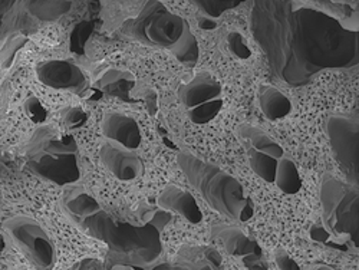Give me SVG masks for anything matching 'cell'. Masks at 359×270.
<instances>
[{
  "label": "cell",
  "instance_id": "obj_28",
  "mask_svg": "<svg viewBox=\"0 0 359 270\" xmlns=\"http://www.w3.org/2000/svg\"><path fill=\"white\" fill-rule=\"evenodd\" d=\"M276 263H278V267L282 270H299V264L283 249H278Z\"/></svg>",
  "mask_w": 359,
  "mask_h": 270
},
{
  "label": "cell",
  "instance_id": "obj_10",
  "mask_svg": "<svg viewBox=\"0 0 359 270\" xmlns=\"http://www.w3.org/2000/svg\"><path fill=\"white\" fill-rule=\"evenodd\" d=\"M238 141L245 147L252 170L266 183H275L283 148L257 127L245 124L237 128Z\"/></svg>",
  "mask_w": 359,
  "mask_h": 270
},
{
  "label": "cell",
  "instance_id": "obj_5",
  "mask_svg": "<svg viewBox=\"0 0 359 270\" xmlns=\"http://www.w3.org/2000/svg\"><path fill=\"white\" fill-rule=\"evenodd\" d=\"M177 163L190 184L217 212L238 222H249L253 217V203L233 175L189 153H180Z\"/></svg>",
  "mask_w": 359,
  "mask_h": 270
},
{
  "label": "cell",
  "instance_id": "obj_13",
  "mask_svg": "<svg viewBox=\"0 0 359 270\" xmlns=\"http://www.w3.org/2000/svg\"><path fill=\"white\" fill-rule=\"evenodd\" d=\"M100 158L107 170L121 182H131L142 174L144 166L140 157L130 149L105 142L100 149Z\"/></svg>",
  "mask_w": 359,
  "mask_h": 270
},
{
  "label": "cell",
  "instance_id": "obj_17",
  "mask_svg": "<svg viewBox=\"0 0 359 270\" xmlns=\"http://www.w3.org/2000/svg\"><path fill=\"white\" fill-rule=\"evenodd\" d=\"M135 85H137V79L130 71L109 68L97 81L95 88H98L102 94L114 97L119 101L135 102L131 97V93L135 88Z\"/></svg>",
  "mask_w": 359,
  "mask_h": 270
},
{
  "label": "cell",
  "instance_id": "obj_6",
  "mask_svg": "<svg viewBox=\"0 0 359 270\" xmlns=\"http://www.w3.org/2000/svg\"><path fill=\"white\" fill-rule=\"evenodd\" d=\"M26 157L27 168L53 184H74L81 178L78 145L72 135H49L48 128H42L29 144Z\"/></svg>",
  "mask_w": 359,
  "mask_h": 270
},
{
  "label": "cell",
  "instance_id": "obj_20",
  "mask_svg": "<svg viewBox=\"0 0 359 270\" xmlns=\"http://www.w3.org/2000/svg\"><path fill=\"white\" fill-rule=\"evenodd\" d=\"M26 8L36 19L42 22H53L71 11L72 2H68V0H34V2H27Z\"/></svg>",
  "mask_w": 359,
  "mask_h": 270
},
{
  "label": "cell",
  "instance_id": "obj_21",
  "mask_svg": "<svg viewBox=\"0 0 359 270\" xmlns=\"http://www.w3.org/2000/svg\"><path fill=\"white\" fill-rule=\"evenodd\" d=\"M275 183L285 194H296L302 189L301 175H299L297 167L290 158H280L275 175Z\"/></svg>",
  "mask_w": 359,
  "mask_h": 270
},
{
  "label": "cell",
  "instance_id": "obj_2",
  "mask_svg": "<svg viewBox=\"0 0 359 270\" xmlns=\"http://www.w3.org/2000/svg\"><path fill=\"white\" fill-rule=\"evenodd\" d=\"M82 229L108 245L109 269H149L163 253L161 233L165 229L157 223L134 226L115 222L102 210L94 216L79 220Z\"/></svg>",
  "mask_w": 359,
  "mask_h": 270
},
{
  "label": "cell",
  "instance_id": "obj_25",
  "mask_svg": "<svg viewBox=\"0 0 359 270\" xmlns=\"http://www.w3.org/2000/svg\"><path fill=\"white\" fill-rule=\"evenodd\" d=\"M25 112L35 124H43L48 118V111L36 97H29L25 102Z\"/></svg>",
  "mask_w": 359,
  "mask_h": 270
},
{
  "label": "cell",
  "instance_id": "obj_4",
  "mask_svg": "<svg viewBox=\"0 0 359 270\" xmlns=\"http://www.w3.org/2000/svg\"><path fill=\"white\" fill-rule=\"evenodd\" d=\"M123 32L145 45L170 50L184 65L193 67L198 61V45L189 23L161 2H147L137 18L124 23Z\"/></svg>",
  "mask_w": 359,
  "mask_h": 270
},
{
  "label": "cell",
  "instance_id": "obj_27",
  "mask_svg": "<svg viewBox=\"0 0 359 270\" xmlns=\"http://www.w3.org/2000/svg\"><path fill=\"white\" fill-rule=\"evenodd\" d=\"M25 42H26V38L18 36L9 45H6L2 49V65H4V68H8L13 62L15 53L25 45Z\"/></svg>",
  "mask_w": 359,
  "mask_h": 270
},
{
  "label": "cell",
  "instance_id": "obj_19",
  "mask_svg": "<svg viewBox=\"0 0 359 270\" xmlns=\"http://www.w3.org/2000/svg\"><path fill=\"white\" fill-rule=\"evenodd\" d=\"M64 204L74 217H79L81 220L94 216L102 210L100 203L93 196H89L82 187H72L65 191Z\"/></svg>",
  "mask_w": 359,
  "mask_h": 270
},
{
  "label": "cell",
  "instance_id": "obj_18",
  "mask_svg": "<svg viewBox=\"0 0 359 270\" xmlns=\"http://www.w3.org/2000/svg\"><path fill=\"white\" fill-rule=\"evenodd\" d=\"M259 102L264 116L271 121H278L292 112L290 100L273 86L263 85L260 88Z\"/></svg>",
  "mask_w": 359,
  "mask_h": 270
},
{
  "label": "cell",
  "instance_id": "obj_24",
  "mask_svg": "<svg viewBox=\"0 0 359 270\" xmlns=\"http://www.w3.org/2000/svg\"><path fill=\"white\" fill-rule=\"evenodd\" d=\"M62 121L68 130L76 131V130H81L86 124L88 115L82 108L71 107V108H67L62 111Z\"/></svg>",
  "mask_w": 359,
  "mask_h": 270
},
{
  "label": "cell",
  "instance_id": "obj_26",
  "mask_svg": "<svg viewBox=\"0 0 359 270\" xmlns=\"http://www.w3.org/2000/svg\"><path fill=\"white\" fill-rule=\"evenodd\" d=\"M227 43L230 52L237 58V59H249L252 55V50L245 39V36L238 32H231L227 36Z\"/></svg>",
  "mask_w": 359,
  "mask_h": 270
},
{
  "label": "cell",
  "instance_id": "obj_29",
  "mask_svg": "<svg viewBox=\"0 0 359 270\" xmlns=\"http://www.w3.org/2000/svg\"><path fill=\"white\" fill-rule=\"evenodd\" d=\"M72 269L74 270H101V269H104V264L98 259L88 257V259L78 262Z\"/></svg>",
  "mask_w": 359,
  "mask_h": 270
},
{
  "label": "cell",
  "instance_id": "obj_1",
  "mask_svg": "<svg viewBox=\"0 0 359 270\" xmlns=\"http://www.w3.org/2000/svg\"><path fill=\"white\" fill-rule=\"evenodd\" d=\"M252 32L273 71L292 86L311 83L325 69L359 64L358 27L304 4L255 2Z\"/></svg>",
  "mask_w": 359,
  "mask_h": 270
},
{
  "label": "cell",
  "instance_id": "obj_9",
  "mask_svg": "<svg viewBox=\"0 0 359 270\" xmlns=\"http://www.w3.org/2000/svg\"><path fill=\"white\" fill-rule=\"evenodd\" d=\"M5 227L12 238L39 269H50L55 264V246L45 229L34 219L16 216L5 222Z\"/></svg>",
  "mask_w": 359,
  "mask_h": 270
},
{
  "label": "cell",
  "instance_id": "obj_22",
  "mask_svg": "<svg viewBox=\"0 0 359 270\" xmlns=\"http://www.w3.org/2000/svg\"><path fill=\"white\" fill-rule=\"evenodd\" d=\"M94 29H95L94 19L81 20L74 26L71 36H69V49L72 53L85 55L86 43H88L89 38H91Z\"/></svg>",
  "mask_w": 359,
  "mask_h": 270
},
{
  "label": "cell",
  "instance_id": "obj_11",
  "mask_svg": "<svg viewBox=\"0 0 359 270\" xmlns=\"http://www.w3.org/2000/svg\"><path fill=\"white\" fill-rule=\"evenodd\" d=\"M213 238L219 240L226 252L238 257L250 270H264L263 253L257 242L249 238L241 229L229 224H216L212 227Z\"/></svg>",
  "mask_w": 359,
  "mask_h": 270
},
{
  "label": "cell",
  "instance_id": "obj_16",
  "mask_svg": "<svg viewBox=\"0 0 359 270\" xmlns=\"http://www.w3.org/2000/svg\"><path fill=\"white\" fill-rule=\"evenodd\" d=\"M222 269L220 253L208 246L184 245L175 256L174 270H219Z\"/></svg>",
  "mask_w": 359,
  "mask_h": 270
},
{
  "label": "cell",
  "instance_id": "obj_3",
  "mask_svg": "<svg viewBox=\"0 0 359 270\" xmlns=\"http://www.w3.org/2000/svg\"><path fill=\"white\" fill-rule=\"evenodd\" d=\"M320 204L323 226L315 224L311 229V237L331 249L356 253L359 237L358 187L326 173L320 184Z\"/></svg>",
  "mask_w": 359,
  "mask_h": 270
},
{
  "label": "cell",
  "instance_id": "obj_30",
  "mask_svg": "<svg viewBox=\"0 0 359 270\" xmlns=\"http://www.w3.org/2000/svg\"><path fill=\"white\" fill-rule=\"evenodd\" d=\"M144 101L147 104L148 112L151 114V115H156L157 111H158V97H157V93L153 91V89H149V91L147 93V95L144 97Z\"/></svg>",
  "mask_w": 359,
  "mask_h": 270
},
{
  "label": "cell",
  "instance_id": "obj_32",
  "mask_svg": "<svg viewBox=\"0 0 359 270\" xmlns=\"http://www.w3.org/2000/svg\"><path fill=\"white\" fill-rule=\"evenodd\" d=\"M149 269H153V270H174V264H170V263L151 264V266H149Z\"/></svg>",
  "mask_w": 359,
  "mask_h": 270
},
{
  "label": "cell",
  "instance_id": "obj_12",
  "mask_svg": "<svg viewBox=\"0 0 359 270\" xmlns=\"http://www.w3.org/2000/svg\"><path fill=\"white\" fill-rule=\"evenodd\" d=\"M39 81L53 89L78 93L85 86V75L79 67L69 61H46L36 69Z\"/></svg>",
  "mask_w": 359,
  "mask_h": 270
},
{
  "label": "cell",
  "instance_id": "obj_23",
  "mask_svg": "<svg viewBox=\"0 0 359 270\" xmlns=\"http://www.w3.org/2000/svg\"><path fill=\"white\" fill-rule=\"evenodd\" d=\"M242 2L238 0H230V2H220V0H198L196 2L197 8L210 19H219L224 12L237 8Z\"/></svg>",
  "mask_w": 359,
  "mask_h": 270
},
{
  "label": "cell",
  "instance_id": "obj_7",
  "mask_svg": "<svg viewBox=\"0 0 359 270\" xmlns=\"http://www.w3.org/2000/svg\"><path fill=\"white\" fill-rule=\"evenodd\" d=\"M326 133L332 153L339 168L348 178V183L359 184V115L335 114L329 116Z\"/></svg>",
  "mask_w": 359,
  "mask_h": 270
},
{
  "label": "cell",
  "instance_id": "obj_14",
  "mask_svg": "<svg viewBox=\"0 0 359 270\" xmlns=\"http://www.w3.org/2000/svg\"><path fill=\"white\" fill-rule=\"evenodd\" d=\"M102 133L127 149H137L141 144V130L137 121L126 114L107 112L102 119Z\"/></svg>",
  "mask_w": 359,
  "mask_h": 270
},
{
  "label": "cell",
  "instance_id": "obj_15",
  "mask_svg": "<svg viewBox=\"0 0 359 270\" xmlns=\"http://www.w3.org/2000/svg\"><path fill=\"white\" fill-rule=\"evenodd\" d=\"M158 205L164 210H168V212L178 213L193 224H198L203 219L201 210L196 198L175 184H168L164 187L158 197Z\"/></svg>",
  "mask_w": 359,
  "mask_h": 270
},
{
  "label": "cell",
  "instance_id": "obj_31",
  "mask_svg": "<svg viewBox=\"0 0 359 270\" xmlns=\"http://www.w3.org/2000/svg\"><path fill=\"white\" fill-rule=\"evenodd\" d=\"M200 26L203 29H207V31H210V29H215L217 26V23L215 20H210V18L205 19V18H201L200 19Z\"/></svg>",
  "mask_w": 359,
  "mask_h": 270
},
{
  "label": "cell",
  "instance_id": "obj_8",
  "mask_svg": "<svg viewBox=\"0 0 359 270\" xmlns=\"http://www.w3.org/2000/svg\"><path fill=\"white\" fill-rule=\"evenodd\" d=\"M178 98L184 105L191 123H212L223 107V89L219 81L207 74L196 75L178 88Z\"/></svg>",
  "mask_w": 359,
  "mask_h": 270
}]
</instances>
